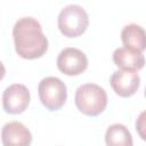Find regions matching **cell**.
<instances>
[{"mask_svg": "<svg viewBox=\"0 0 146 146\" xmlns=\"http://www.w3.org/2000/svg\"><path fill=\"white\" fill-rule=\"evenodd\" d=\"M13 38L17 55L24 59L40 58L48 50V39L33 17L19 18L13 27Z\"/></svg>", "mask_w": 146, "mask_h": 146, "instance_id": "cell-1", "label": "cell"}, {"mask_svg": "<svg viewBox=\"0 0 146 146\" xmlns=\"http://www.w3.org/2000/svg\"><path fill=\"white\" fill-rule=\"evenodd\" d=\"M76 108L88 116H97L107 106V94L96 83H84L78 87L74 96Z\"/></svg>", "mask_w": 146, "mask_h": 146, "instance_id": "cell-2", "label": "cell"}, {"mask_svg": "<svg viewBox=\"0 0 146 146\" xmlns=\"http://www.w3.org/2000/svg\"><path fill=\"white\" fill-rule=\"evenodd\" d=\"M60 33L66 38H78L83 34L89 25V16L86 9L76 3L62 8L57 17Z\"/></svg>", "mask_w": 146, "mask_h": 146, "instance_id": "cell-3", "label": "cell"}, {"mask_svg": "<svg viewBox=\"0 0 146 146\" xmlns=\"http://www.w3.org/2000/svg\"><path fill=\"white\" fill-rule=\"evenodd\" d=\"M38 95L47 110L58 111L67 99L66 84L56 76H46L39 82Z\"/></svg>", "mask_w": 146, "mask_h": 146, "instance_id": "cell-4", "label": "cell"}, {"mask_svg": "<svg viewBox=\"0 0 146 146\" xmlns=\"http://www.w3.org/2000/svg\"><path fill=\"white\" fill-rule=\"evenodd\" d=\"M58 70L70 76L79 75L83 73L88 67V58L83 51L74 47L64 48L56 60Z\"/></svg>", "mask_w": 146, "mask_h": 146, "instance_id": "cell-5", "label": "cell"}, {"mask_svg": "<svg viewBox=\"0 0 146 146\" xmlns=\"http://www.w3.org/2000/svg\"><path fill=\"white\" fill-rule=\"evenodd\" d=\"M31 100L29 89L22 83H14L8 86L2 94V107L9 114L23 113Z\"/></svg>", "mask_w": 146, "mask_h": 146, "instance_id": "cell-6", "label": "cell"}, {"mask_svg": "<svg viewBox=\"0 0 146 146\" xmlns=\"http://www.w3.org/2000/svg\"><path fill=\"white\" fill-rule=\"evenodd\" d=\"M110 83L116 95L120 97H130L137 92L140 86V76L133 71L119 70L112 74Z\"/></svg>", "mask_w": 146, "mask_h": 146, "instance_id": "cell-7", "label": "cell"}, {"mask_svg": "<svg viewBox=\"0 0 146 146\" xmlns=\"http://www.w3.org/2000/svg\"><path fill=\"white\" fill-rule=\"evenodd\" d=\"M1 141L3 146H30L32 135L22 122L11 121L3 124L1 129Z\"/></svg>", "mask_w": 146, "mask_h": 146, "instance_id": "cell-8", "label": "cell"}, {"mask_svg": "<svg viewBox=\"0 0 146 146\" xmlns=\"http://www.w3.org/2000/svg\"><path fill=\"white\" fill-rule=\"evenodd\" d=\"M113 62L120 68L124 71L138 72L145 65V57L141 52L133 51L125 47L116 48L113 51Z\"/></svg>", "mask_w": 146, "mask_h": 146, "instance_id": "cell-9", "label": "cell"}, {"mask_svg": "<svg viewBox=\"0 0 146 146\" xmlns=\"http://www.w3.org/2000/svg\"><path fill=\"white\" fill-rule=\"evenodd\" d=\"M121 40L125 48L141 52L146 48V34L143 26L131 23L125 25L121 31Z\"/></svg>", "mask_w": 146, "mask_h": 146, "instance_id": "cell-10", "label": "cell"}, {"mask_svg": "<svg viewBox=\"0 0 146 146\" xmlns=\"http://www.w3.org/2000/svg\"><path fill=\"white\" fill-rule=\"evenodd\" d=\"M106 146H133V140L128 128L121 123L111 124L105 132Z\"/></svg>", "mask_w": 146, "mask_h": 146, "instance_id": "cell-11", "label": "cell"}, {"mask_svg": "<svg viewBox=\"0 0 146 146\" xmlns=\"http://www.w3.org/2000/svg\"><path fill=\"white\" fill-rule=\"evenodd\" d=\"M144 115H145V113L143 112V113L140 114L139 119L136 121V129H138V132H139V135H140V137H141L143 139H145V136H144L143 132H141V129H144Z\"/></svg>", "mask_w": 146, "mask_h": 146, "instance_id": "cell-12", "label": "cell"}, {"mask_svg": "<svg viewBox=\"0 0 146 146\" xmlns=\"http://www.w3.org/2000/svg\"><path fill=\"white\" fill-rule=\"evenodd\" d=\"M5 75H6V67H5V65L0 62V81L5 78Z\"/></svg>", "mask_w": 146, "mask_h": 146, "instance_id": "cell-13", "label": "cell"}]
</instances>
